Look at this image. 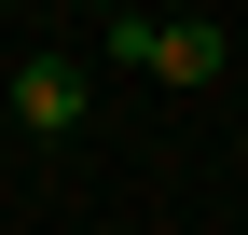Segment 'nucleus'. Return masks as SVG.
<instances>
[{
  "mask_svg": "<svg viewBox=\"0 0 248 235\" xmlns=\"http://www.w3.org/2000/svg\"><path fill=\"white\" fill-rule=\"evenodd\" d=\"M97 42L124 55V69H152V83H179V97H207V83L234 69V42H221L207 14H193V28H179V14H110Z\"/></svg>",
  "mask_w": 248,
  "mask_h": 235,
  "instance_id": "nucleus-1",
  "label": "nucleus"
},
{
  "mask_svg": "<svg viewBox=\"0 0 248 235\" xmlns=\"http://www.w3.org/2000/svg\"><path fill=\"white\" fill-rule=\"evenodd\" d=\"M14 125L28 138H69L83 125V69H69V55H28V69H14Z\"/></svg>",
  "mask_w": 248,
  "mask_h": 235,
  "instance_id": "nucleus-2",
  "label": "nucleus"
}]
</instances>
